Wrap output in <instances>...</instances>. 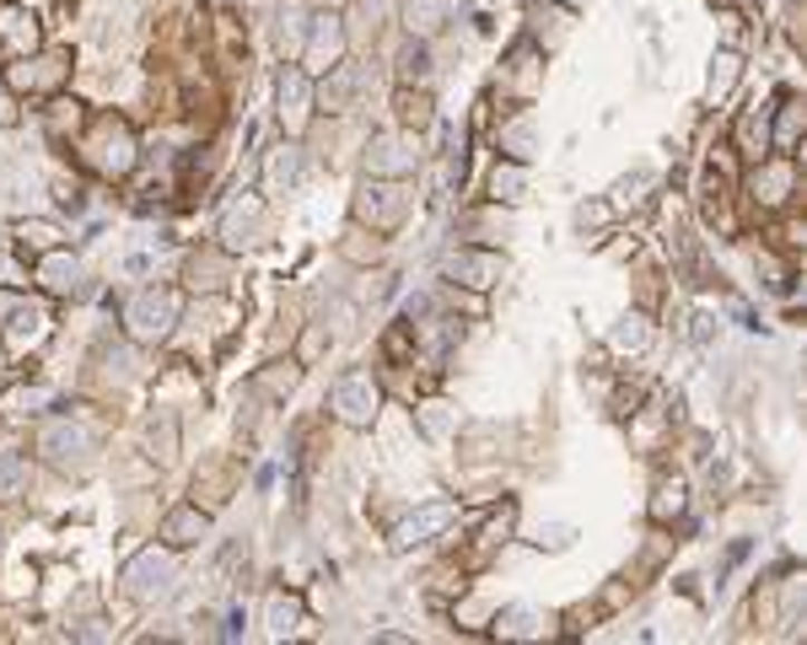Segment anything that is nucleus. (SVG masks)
<instances>
[{"mask_svg": "<svg viewBox=\"0 0 807 645\" xmlns=\"http://www.w3.org/2000/svg\"><path fill=\"white\" fill-rule=\"evenodd\" d=\"M76 152H81V162H87V173H97V178H129L135 173V162H140V135H135V124L125 119V114H93L87 119V129L76 135Z\"/></svg>", "mask_w": 807, "mask_h": 645, "instance_id": "nucleus-1", "label": "nucleus"}, {"mask_svg": "<svg viewBox=\"0 0 807 645\" xmlns=\"http://www.w3.org/2000/svg\"><path fill=\"white\" fill-rule=\"evenodd\" d=\"M70 81V55L65 49H32L6 65V92L11 97H55Z\"/></svg>", "mask_w": 807, "mask_h": 645, "instance_id": "nucleus-2", "label": "nucleus"}, {"mask_svg": "<svg viewBox=\"0 0 807 645\" xmlns=\"http://www.w3.org/2000/svg\"><path fill=\"white\" fill-rule=\"evenodd\" d=\"M173 323H178V296H173V291H140V296L125 302L129 339H146V344H152V339H167Z\"/></svg>", "mask_w": 807, "mask_h": 645, "instance_id": "nucleus-3", "label": "nucleus"}, {"mask_svg": "<svg viewBox=\"0 0 807 645\" xmlns=\"http://www.w3.org/2000/svg\"><path fill=\"white\" fill-rule=\"evenodd\" d=\"M178 582V565H173V549H140L125 565V592L135 603H152V597H167Z\"/></svg>", "mask_w": 807, "mask_h": 645, "instance_id": "nucleus-4", "label": "nucleus"}, {"mask_svg": "<svg viewBox=\"0 0 807 645\" xmlns=\"http://www.w3.org/2000/svg\"><path fill=\"white\" fill-rule=\"evenodd\" d=\"M93 447H97L93 430L76 426V420H49V426L38 430V452L55 462V468H81Z\"/></svg>", "mask_w": 807, "mask_h": 645, "instance_id": "nucleus-5", "label": "nucleus"}, {"mask_svg": "<svg viewBox=\"0 0 807 645\" xmlns=\"http://www.w3.org/2000/svg\"><path fill=\"white\" fill-rule=\"evenodd\" d=\"M334 414H340L344 426H372V409H377V382L372 371H344L340 382H334Z\"/></svg>", "mask_w": 807, "mask_h": 645, "instance_id": "nucleus-6", "label": "nucleus"}, {"mask_svg": "<svg viewBox=\"0 0 807 645\" xmlns=\"http://www.w3.org/2000/svg\"><path fill=\"white\" fill-rule=\"evenodd\" d=\"M43 43V32H38V17L28 11H17V6H0V55L6 60H22Z\"/></svg>", "mask_w": 807, "mask_h": 645, "instance_id": "nucleus-7", "label": "nucleus"}, {"mask_svg": "<svg viewBox=\"0 0 807 645\" xmlns=\"http://www.w3.org/2000/svg\"><path fill=\"white\" fill-rule=\"evenodd\" d=\"M205 532H211V522H205L200 500H194V506H173V511L162 517V544H167V549H188V544H200Z\"/></svg>", "mask_w": 807, "mask_h": 645, "instance_id": "nucleus-8", "label": "nucleus"}, {"mask_svg": "<svg viewBox=\"0 0 807 645\" xmlns=\"http://www.w3.org/2000/svg\"><path fill=\"white\" fill-rule=\"evenodd\" d=\"M87 102H76V97L55 92L49 97V108H43V129H49V140H76L81 129H87Z\"/></svg>", "mask_w": 807, "mask_h": 645, "instance_id": "nucleus-9", "label": "nucleus"}, {"mask_svg": "<svg viewBox=\"0 0 807 645\" xmlns=\"http://www.w3.org/2000/svg\"><path fill=\"white\" fill-rule=\"evenodd\" d=\"M0 334L11 339V350H22V344H38V339L49 334V307L22 296V302H17V312L6 317V329H0Z\"/></svg>", "mask_w": 807, "mask_h": 645, "instance_id": "nucleus-10", "label": "nucleus"}, {"mask_svg": "<svg viewBox=\"0 0 807 645\" xmlns=\"http://www.w3.org/2000/svg\"><path fill=\"white\" fill-rule=\"evenodd\" d=\"M32 264H38V285H43L49 296H70V291L81 285V264H76L65 247L43 253V258H32Z\"/></svg>", "mask_w": 807, "mask_h": 645, "instance_id": "nucleus-11", "label": "nucleus"}, {"mask_svg": "<svg viewBox=\"0 0 807 645\" xmlns=\"http://www.w3.org/2000/svg\"><path fill=\"white\" fill-rule=\"evenodd\" d=\"M447 275H458L464 285H479V291H485V285H496V280L506 275V264H500L496 253H453V258H447Z\"/></svg>", "mask_w": 807, "mask_h": 645, "instance_id": "nucleus-12", "label": "nucleus"}, {"mask_svg": "<svg viewBox=\"0 0 807 645\" xmlns=\"http://www.w3.org/2000/svg\"><path fill=\"white\" fill-rule=\"evenodd\" d=\"M55 247H65V232L55 221H17V253L22 258H43Z\"/></svg>", "mask_w": 807, "mask_h": 645, "instance_id": "nucleus-13", "label": "nucleus"}, {"mask_svg": "<svg viewBox=\"0 0 807 645\" xmlns=\"http://www.w3.org/2000/svg\"><path fill=\"white\" fill-rule=\"evenodd\" d=\"M458 517V506H426L420 517H409V522L393 532V549H409V544H426V532H441V527Z\"/></svg>", "mask_w": 807, "mask_h": 645, "instance_id": "nucleus-14", "label": "nucleus"}, {"mask_svg": "<svg viewBox=\"0 0 807 645\" xmlns=\"http://www.w3.org/2000/svg\"><path fill=\"white\" fill-rule=\"evenodd\" d=\"M361 215L372 221V226H399L404 215V188H367V199H361Z\"/></svg>", "mask_w": 807, "mask_h": 645, "instance_id": "nucleus-15", "label": "nucleus"}, {"mask_svg": "<svg viewBox=\"0 0 807 645\" xmlns=\"http://www.w3.org/2000/svg\"><path fill=\"white\" fill-rule=\"evenodd\" d=\"M803 146V102H780L776 108V140H770V152L791 156Z\"/></svg>", "mask_w": 807, "mask_h": 645, "instance_id": "nucleus-16", "label": "nucleus"}, {"mask_svg": "<svg viewBox=\"0 0 807 645\" xmlns=\"http://www.w3.org/2000/svg\"><path fill=\"white\" fill-rule=\"evenodd\" d=\"M280 114H291V129H302V119H308V76L302 70L280 76Z\"/></svg>", "mask_w": 807, "mask_h": 645, "instance_id": "nucleus-17", "label": "nucleus"}, {"mask_svg": "<svg viewBox=\"0 0 807 645\" xmlns=\"http://www.w3.org/2000/svg\"><path fill=\"white\" fill-rule=\"evenodd\" d=\"M738 152H743L748 162H765V156H770V119H765V114H748V119L738 124Z\"/></svg>", "mask_w": 807, "mask_h": 645, "instance_id": "nucleus-18", "label": "nucleus"}, {"mask_svg": "<svg viewBox=\"0 0 807 645\" xmlns=\"http://www.w3.org/2000/svg\"><path fill=\"white\" fill-rule=\"evenodd\" d=\"M28 458L22 452H0V500H17V495H28Z\"/></svg>", "mask_w": 807, "mask_h": 645, "instance_id": "nucleus-19", "label": "nucleus"}, {"mask_svg": "<svg viewBox=\"0 0 807 645\" xmlns=\"http://www.w3.org/2000/svg\"><path fill=\"white\" fill-rule=\"evenodd\" d=\"M404 17H409V32H436L447 17V0H409Z\"/></svg>", "mask_w": 807, "mask_h": 645, "instance_id": "nucleus-20", "label": "nucleus"}, {"mask_svg": "<svg viewBox=\"0 0 807 645\" xmlns=\"http://www.w3.org/2000/svg\"><path fill=\"white\" fill-rule=\"evenodd\" d=\"M679 511H683V479H662V485H657V500H652V517L668 522V517H679Z\"/></svg>", "mask_w": 807, "mask_h": 645, "instance_id": "nucleus-21", "label": "nucleus"}, {"mask_svg": "<svg viewBox=\"0 0 807 645\" xmlns=\"http://www.w3.org/2000/svg\"><path fill=\"white\" fill-rule=\"evenodd\" d=\"M399 119L415 124V129H426V124H431V97L409 92V87H404V92H399Z\"/></svg>", "mask_w": 807, "mask_h": 645, "instance_id": "nucleus-22", "label": "nucleus"}, {"mask_svg": "<svg viewBox=\"0 0 807 645\" xmlns=\"http://www.w3.org/2000/svg\"><path fill=\"white\" fill-rule=\"evenodd\" d=\"M738 70H743V65H738V55H716V70H711V102H716V97L732 92Z\"/></svg>", "mask_w": 807, "mask_h": 645, "instance_id": "nucleus-23", "label": "nucleus"}, {"mask_svg": "<svg viewBox=\"0 0 807 645\" xmlns=\"http://www.w3.org/2000/svg\"><path fill=\"white\" fill-rule=\"evenodd\" d=\"M490 188H496V199H523V167H517V162H506V167H496V178H490Z\"/></svg>", "mask_w": 807, "mask_h": 645, "instance_id": "nucleus-24", "label": "nucleus"}, {"mask_svg": "<svg viewBox=\"0 0 807 645\" xmlns=\"http://www.w3.org/2000/svg\"><path fill=\"white\" fill-rule=\"evenodd\" d=\"M318 55H329V60L340 55V28H334V17H318V32H312V60H318Z\"/></svg>", "mask_w": 807, "mask_h": 645, "instance_id": "nucleus-25", "label": "nucleus"}, {"mask_svg": "<svg viewBox=\"0 0 807 645\" xmlns=\"http://www.w3.org/2000/svg\"><path fill=\"white\" fill-rule=\"evenodd\" d=\"M646 339H652V329H646V317H624L620 329H614V344H620V350H641Z\"/></svg>", "mask_w": 807, "mask_h": 645, "instance_id": "nucleus-26", "label": "nucleus"}, {"mask_svg": "<svg viewBox=\"0 0 807 645\" xmlns=\"http://www.w3.org/2000/svg\"><path fill=\"white\" fill-rule=\"evenodd\" d=\"M55 199H60L65 211H87V194H81L76 178H55Z\"/></svg>", "mask_w": 807, "mask_h": 645, "instance_id": "nucleus-27", "label": "nucleus"}, {"mask_svg": "<svg viewBox=\"0 0 807 645\" xmlns=\"http://www.w3.org/2000/svg\"><path fill=\"white\" fill-rule=\"evenodd\" d=\"M270 624H275V635H285V629H291V624H296V603H270Z\"/></svg>", "mask_w": 807, "mask_h": 645, "instance_id": "nucleus-28", "label": "nucleus"}, {"mask_svg": "<svg viewBox=\"0 0 807 645\" xmlns=\"http://www.w3.org/2000/svg\"><path fill=\"white\" fill-rule=\"evenodd\" d=\"M17 302H22V291H11V285H0V329H6V317L17 312Z\"/></svg>", "mask_w": 807, "mask_h": 645, "instance_id": "nucleus-29", "label": "nucleus"}, {"mask_svg": "<svg viewBox=\"0 0 807 645\" xmlns=\"http://www.w3.org/2000/svg\"><path fill=\"white\" fill-rule=\"evenodd\" d=\"M0 124H17V102H11V92L0 97Z\"/></svg>", "mask_w": 807, "mask_h": 645, "instance_id": "nucleus-30", "label": "nucleus"}, {"mask_svg": "<svg viewBox=\"0 0 807 645\" xmlns=\"http://www.w3.org/2000/svg\"><path fill=\"white\" fill-rule=\"evenodd\" d=\"M6 382H11V355L0 350V388H6Z\"/></svg>", "mask_w": 807, "mask_h": 645, "instance_id": "nucleus-31", "label": "nucleus"}]
</instances>
